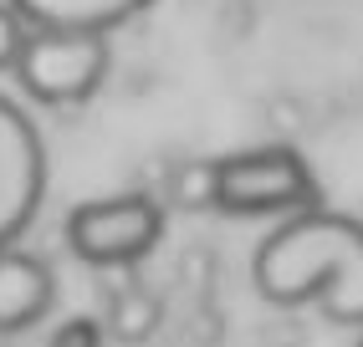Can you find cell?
I'll use <instances>...</instances> for the list:
<instances>
[{
	"label": "cell",
	"mask_w": 363,
	"mask_h": 347,
	"mask_svg": "<svg viewBox=\"0 0 363 347\" xmlns=\"http://www.w3.org/2000/svg\"><path fill=\"white\" fill-rule=\"evenodd\" d=\"M46 200V138L26 108L0 92V251L31 230Z\"/></svg>",
	"instance_id": "5b68a950"
},
{
	"label": "cell",
	"mask_w": 363,
	"mask_h": 347,
	"mask_svg": "<svg viewBox=\"0 0 363 347\" xmlns=\"http://www.w3.org/2000/svg\"><path fill=\"white\" fill-rule=\"evenodd\" d=\"M113 67V41L103 31H31L16 62V87L41 108H82Z\"/></svg>",
	"instance_id": "3957f363"
},
{
	"label": "cell",
	"mask_w": 363,
	"mask_h": 347,
	"mask_svg": "<svg viewBox=\"0 0 363 347\" xmlns=\"http://www.w3.org/2000/svg\"><path fill=\"white\" fill-rule=\"evenodd\" d=\"M108 342V327L98 317H67L52 327V342L46 347H103Z\"/></svg>",
	"instance_id": "8fae6325"
},
{
	"label": "cell",
	"mask_w": 363,
	"mask_h": 347,
	"mask_svg": "<svg viewBox=\"0 0 363 347\" xmlns=\"http://www.w3.org/2000/svg\"><path fill=\"white\" fill-rule=\"evenodd\" d=\"M52 302H57L52 266H46L41 256H31V251H21V245L0 251V337L46 322Z\"/></svg>",
	"instance_id": "8992f818"
},
{
	"label": "cell",
	"mask_w": 363,
	"mask_h": 347,
	"mask_svg": "<svg viewBox=\"0 0 363 347\" xmlns=\"http://www.w3.org/2000/svg\"><path fill=\"white\" fill-rule=\"evenodd\" d=\"M251 281L272 307H318L333 327H363V225L307 210L256 245Z\"/></svg>",
	"instance_id": "6da1fadb"
},
{
	"label": "cell",
	"mask_w": 363,
	"mask_h": 347,
	"mask_svg": "<svg viewBox=\"0 0 363 347\" xmlns=\"http://www.w3.org/2000/svg\"><path fill=\"white\" fill-rule=\"evenodd\" d=\"M26 36H31L26 16H21L11 0H0V72H16L21 52H26Z\"/></svg>",
	"instance_id": "30bf717a"
},
{
	"label": "cell",
	"mask_w": 363,
	"mask_h": 347,
	"mask_svg": "<svg viewBox=\"0 0 363 347\" xmlns=\"http://www.w3.org/2000/svg\"><path fill=\"white\" fill-rule=\"evenodd\" d=\"M31 31H118L154 0H11Z\"/></svg>",
	"instance_id": "52a82bcc"
},
{
	"label": "cell",
	"mask_w": 363,
	"mask_h": 347,
	"mask_svg": "<svg viewBox=\"0 0 363 347\" xmlns=\"http://www.w3.org/2000/svg\"><path fill=\"white\" fill-rule=\"evenodd\" d=\"M215 210L235 220H256V215L292 220L318 210V179H312L297 148H281V143L225 154L215 159Z\"/></svg>",
	"instance_id": "7a4b0ae2"
},
{
	"label": "cell",
	"mask_w": 363,
	"mask_h": 347,
	"mask_svg": "<svg viewBox=\"0 0 363 347\" xmlns=\"http://www.w3.org/2000/svg\"><path fill=\"white\" fill-rule=\"evenodd\" d=\"M159 317H164L159 296L149 286L128 281V286H118L113 302H108V337H118V342H149L154 327H159Z\"/></svg>",
	"instance_id": "ba28073f"
},
{
	"label": "cell",
	"mask_w": 363,
	"mask_h": 347,
	"mask_svg": "<svg viewBox=\"0 0 363 347\" xmlns=\"http://www.w3.org/2000/svg\"><path fill=\"white\" fill-rule=\"evenodd\" d=\"M67 251L92 271H128L164 240V210L149 194H103L67 215Z\"/></svg>",
	"instance_id": "277c9868"
},
{
	"label": "cell",
	"mask_w": 363,
	"mask_h": 347,
	"mask_svg": "<svg viewBox=\"0 0 363 347\" xmlns=\"http://www.w3.org/2000/svg\"><path fill=\"white\" fill-rule=\"evenodd\" d=\"M169 200L179 210H215V159H184L169 179Z\"/></svg>",
	"instance_id": "9c48e42d"
}]
</instances>
